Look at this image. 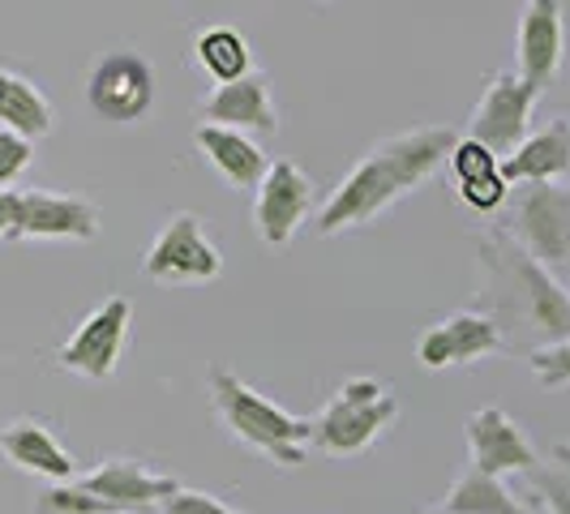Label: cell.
I'll return each instance as SVG.
<instances>
[{
  "label": "cell",
  "instance_id": "1",
  "mask_svg": "<svg viewBox=\"0 0 570 514\" xmlns=\"http://www.w3.org/2000/svg\"><path fill=\"white\" fill-rule=\"evenodd\" d=\"M476 257H481V275H485L481 314L502 330L507 352L511 347L537 352V347L570 339L567 284L553 279L511 231H476Z\"/></svg>",
  "mask_w": 570,
  "mask_h": 514
},
{
  "label": "cell",
  "instance_id": "2",
  "mask_svg": "<svg viewBox=\"0 0 570 514\" xmlns=\"http://www.w3.org/2000/svg\"><path fill=\"white\" fill-rule=\"evenodd\" d=\"M459 134L451 125H421L395 138H382L370 146L352 171L340 180V189L317 215V236H343L352 228H370L377 215H386L395 201H403L412 189H421L429 176L451 159Z\"/></svg>",
  "mask_w": 570,
  "mask_h": 514
},
{
  "label": "cell",
  "instance_id": "3",
  "mask_svg": "<svg viewBox=\"0 0 570 514\" xmlns=\"http://www.w3.org/2000/svg\"><path fill=\"white\" fill-rule=\"evenodd\" d=\"M206 382H210V407L236 442L266 455L275 467H301L305 463L309 442H314V425L305 416L284 412L279 403H271L262 391L240 382L224 365H210Z\"/></svg>",
  "mask_w": 570,
  "mask_h": 514
},
{
  "label": "cell",
  "instance_id": "4",
  "mask_svg": "<svg viewBox=\"0 0 570 514\" xmlns=\"http://www.w3.org/2000/svg\"><path fill=\"white\" fill-rule=\"evenodd\" d=\"M400 399L377 382V377H347L340 382V391L326 399V407L314 421V442L322 455L331 458H352L365 455L373 442L386 428L400 421Z\"/></svg>",
  "mask_w": 570,
  "mask_h": 514
},
{
  "label": "cell",
  "instance_id": "5",
  "mask_svg": "<svg viewBox=\"0 0 570 514\" xmlns=\"http://www.w3.org/2000/svg\"><path fill=\"white\" fill-rule=\"evenodd\" d=\"M502 231H511L553 279H570V185H523Z\"/></svg>",
  "mask_w": 570,
  "mask_h": 514
},
{
  "label": "cell",
  "instance_id": "6",
  "mask_svg": "<svg viewBox=\"0 0 570 514\" xmlns=\"http://www.w3.org/2000/svg\"><path fill=\"white\" fill-rule=\"evenodd\" d=\"M142 275L150 284H171V287L215 284L224 275V254L206 236V224H202L194 210H176L168 224L159 228V236L146 245Z\"/></svg>",
  "mask_w": 570,
  "mask_h": 514
},
{
  "label": "cell",
  "instance_id": "7",
  "mask_svg": "<svg viewBox=\"0 0 570 514\" xmlns=\"http://www.w3.org/2000/svg\"><path fill=\"white\" fill-rule=\"evenodd\" d=\"M86 103L99 120H112V125L146 120L159 103V82H155L150 60L134 48L104 52L86 78Z\"/></svg>",
  "mask_w": 570,
  "mask_h": 514
},
{
  "label": "cell",
  "instance_id": "8",
  "mask_svg": "<svg viewBox=\"0 0 570 514\" xmlns=\"http://www.w3.org/2000/svg\"><path fill=\"white\" fill-rule=\"evenodd\" d=\"M129 322H134V300L129 296H108L95 314L78 322V330L60 343L57 365L65 373H78L86 382H108L120 369V356L129 347Z\"/></svg>",
  "mask_w": 570,
  "mask_h": 514
},
{
  "label": "cell",
  "instance_id": "9",
  "mask_svg": "<svg viewBox=\"0 0 570 514\" xmlns=\"http://www.w3.org/2000/svg\"><path fill=\"white\" fill-rule=\"evenodd\" d=\"M537 90L523 82L519 73L511 69H502V73H489L485 78V95H481V103H476V112L468 120V142L485 146L489 155H498V159H507L514 146L523 142L532 129V108H537Z\"/></svg>",
  "mask_w": 570,
  "mask_h": 514
},
{
  "label": "cell",
  "instance_id": "10",
  "mask_svg": "<svg viewBox=\"0 0 570 514\" xmlns=\"http://www.w3.org/2000/svg\"><path fill=\"white\" fill-rule=\"evenodd\" d=\"M309 210H314V180L292 159H271L254 201L257 240L271 245V249H284L287 240L301 231V224L309 219Z\"/></svg>",
  "mask_w": 570,
  "mask_h": 514
},
{
  "label": "cell",
  "instance_id": "11",
  "mask_svg": "<svg viewBox=\"0 0 570 514\" xmlns=\"http://www.w3.org/2000/svg\"><path fill=\"white\" fill-rule=\"evenodd\" d=\"M562 60H567V4L562 0L523 4L514 34V73L541 95L562 73Z\"/></svg>",
  "mask_w": 570,
  "mask_h": 514
},
{
  "label": "cell",
  "instance_id": "12",
  "mask_svg": "<svg viewBox=\"0 0 570 514\" xmlns=\"http://www.w3.org/2000/svg\"><path fill=\"white\" fill-rule=\"evenodd\" d=\"M468 451H472V472H481V476H493V481H502V476H511V472H537L541 467V455H537V446L528 442V433L519 428L511 412H502V407H481V412H472L468 416Z\"/></svg>",
  "mask_w": 570,
  "mask_h": 514
},
{
  "label": "cell",
  "instance_id": "13",
  "mask_svg": "<svg viewBox=\"0 0 570 514\" xmlns=\"http://www.w3.org/2000/svg\"><path fill=\"white\" fill-rule=\"evenodd\" d=\"M202 125H219L232 134H245V138H275L279 134V108H275V95H271V78L266 73H245L240 82L228 86H210L198 103Z\"/></svg>",
  "mask_w": 570,
  "mask_h": 514
},
{
  "label": "cell",
  "instance_id": "14",
  "mask_svg": "<svg viewBox=\"0 0 570 514\" xmlns=\"http://www.w3.org/2000/svg\"><path fill=\"white\" fill-rule=\"evenodd\" d=\"M73 485L90 493V497H99V502H108L120 514H146L159 511L171 493L180 488V481L164 476V472H150L138 458H104L95 472L78 476Z\"/></svg>",
  "mask_w": 570,
  "mask_h": 514
},
{
  "label": "cell",
  "instance_id": "15",
  "mask_svg": "<svg viewBox=\"0 0 570 514\" xmlns=\"http://www.w3.org/2000/svg\"><path fill=\"white\" fill-rule=\"evenodd\" d=\"M493 352H507V339L481 309H459V314L442 317L438 326H429L425 335L416 339V360L425 369L476 365Z\"/></svg>",
  "mask_w": 570,
  "mask_h": 514
},
{
  "label": "cell",
  "instance_id": "16",
  "mask_svg": "<svg viewBox=\"0 0 570 514\" xmlns=\"http://www.w3.org/2000/svg\"><path fill=\"white\" fill-rule=\"evenodd\" d=\"M99 236V206L73 194L27 189L18 240H95Z\"/></svg>",
  "mask_w": 570,
  "mask_h": 514
},
{
  "label": "cell",
  "instance_id": "17",
  "mask_svg": "<svg viewBox=\"0 0 570 514\" xmlns=\"http://www.w3.org/2000/svg\"><path fill=\"white\" fill-rule=\"evenodd\" d=\"M0 455L9 458L13 467L30 472V476H43V481H57V485L78 481V458L60 446L52 428L43 421H30V416L9 421L0 428Z\"/></svg>",
  "mask_w": 570,
  "mask_h": 514
},
{
  "label": "cell",
  "instance_id": "18",
  "mask_svg": "<svg viewBox=\"0 0 570 514\" xmlns=\"http://www.w3.org/2000/svg\"><path fill=\"white\" fill-rule=\"evenodd\" d=\"M570 176V120H549L502 159L507 185H562Z\"/></svg>",
  "mask_w": 570,
  "mask_h": 514
},
{
  "label": "cell",
  "instance_id": "19",
  "mask_svg": "<svg viewBox=\"0 0 570 514\" xmlns=\"http://www.w3.org/2000/svg\"><path fill=\"white\" fill-rule=\"evenodd\" d=\"M194 142L206 155V164L219 171L228 185H236V189H257L266 168H271V159L262 155V146L254 138L219 129V125H198L194 129Z\"/></svg>",
  "mask_w": 570,
  "mask_h": 514
},
{
  "label": "cell",
  "instance_id": "20",
  "mask_svg": "<svg viewBox=\"0 0 570 514\" xmlns=\"http://www.w3.org/2000/svg\"><path fill=\"white\" fill-rule=\"evenodd\" d=\"M52 125H57V112L43 99V90L13 69H0V129L18 134L27 142H39L52 134Z\"/></svg>",
  "mask_w": 570,
  "mask_h": 514
},
{
  "label": "cell",
  "instance_id": "21",
  "mask_svg": "<svg viewBox=\"0 0 570 514\" xmlns=\"http://www.w3.org/2000/svg\"><path fill=\"white\" fill-rule=\"evenodd\" d=\"M194 65L210 78L215 86L240 82L245 73H254V57L249 43L236 27H206L194 39Z\"/></svg>",
  "mask_w": 570,
  "mask_h": 514
},
{
  "label": "cell",
  "instance_id": "22",
  "mask_svg": "<svg viewBox=\"0 0 570 514\" xmlns=\"http://www.w3.org/2000/svg\"><path fill=\"white\" fill-rule=\"evenodd\" d=\"M438 514H528V506H523L502 481L481 476V472L468 467L455 485L446 488Z\"/></svg>",
  "mask_w": 570,
  "mask_h": 514
},
{
  "label": "cell",
  "instance_id": "23",
  "mask_svg": "<svg viewBox=\"0 0 570 514\" xmlns=\"http://www.w3.org/2000/svg\"><path fill=\"white\" fill-rule=\"evenodd\" d=\"M528 488L549 514H570V442H558L541 458V467L528 472Z\"/></svg>",
  "mask_w": 570,
  "mask_h": 514
},
{
  "label": "cell",
  "instance_id": "24",
  "mask_svg": "<svg viewBox=\"0 0 570 514\" xmlns=\"http://www.w3.org/2000/svg\"><path fill=\"white\" fill-rule=\"evenodd\" d=\"M446 168H451L455 189H459V185H476V180H485V176H498V171H502V159H498V155H489L485 146L459 138L455 150H451V159H446Z\"/></svg>",
  "mask_w": 570,
  "mask_h": 514
},
{
  "label": "cell",
  "instance_id": "25",
  "mask_svg": "<svg viewBox=\"0 0 570 514\" xmlns=\"http://www.w3.org/2000/svg\"><path fill=\"white\" fill-rule=\"evenodd\" d=\"M528 369H532V377H537L541 386H549V391L570 386V339L528 352Z\"/></svg>",
  "mask_w": 570,
  "mask_h": 514
},
{
  "label": "cell",
  "instance_id": "26",
  "mask_svg": "<svg viewBox=\"0 0 570 514\" xmlns=\"http://www.w3.org/2000/svg\"><path fill=\"white\" fill-rule=\"evenodd\" d=\"M30 159H35V142L18 138V134H9V129H0V189L18 185L22 171L30 168Z\"/></svg>",
  "mask_w": 570,
  "mask_h": 514
},
{
  "label": "cell",
  "instance_id": "27",
  "mask_svg": "<svg viewBox=\"0 0 570 514\" xmlns=\"http://www.w3.org/2000/svg\"><path fill=\"white\" fill-rule=\"evenodd\" d=\"M159 514H245V511H232L224 506L219 497H210V493H198V488H176L168 502L159 506Z\"/></svg>",
  "mask_w": 570,
  "mask_h": 514
},
{
  "label": "cell",
  "instance_id": "28",
  "mask_svg": "<svg viewBox=\"0 0 570 514\" xmlns=\"http://www.w3.org/2000/svg\"><path fill=\"white\" fill-rule=\"evenodd\" d=\"M18 219H22V194L0 189V240H18Z\"/></svg>",
  "mask_w": 570,
  "mask_h": 514
}]
</instances>
